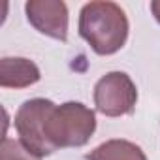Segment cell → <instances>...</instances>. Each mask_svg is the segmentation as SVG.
<instances>
[{
	"instance_id": "1",
	"label": "cell",
	"mask_w": 160,
	"mask_h": 160,
	"mask_svg": "<svg viewBox=\"0 0 160 160\" xmlns=\"http://www.w3.org/2000/svg\"><path fill=\"white\" fill-rule=\"evenodd\" d=\"M128 17L115 2H87L79 12V36L96 55L108 57L121 51L128 40Z\"/></svg>"
},
{
	"instance_id": "2",
	"label": "cell",
	"mask_w": 160,
	"mask_h": 160,
	"mask_svg": "<svg viewBox=\"0 0 160 160\" xmlns=\"http://www.w3.org/2000/svg\"><path fill=\"white\" fill-rule=\"evenodd\" d=\"M94 130L96 115L81 102L55 104L45 119V138L55 151L87 145Z\"/></svg>"
},
{
	"instance_id": "3",
	"label": "cell",
	"mask_w": 160,
	"mask_h": 160,
	"mask_svg": "<svg viewBox=\"0 0 160 160\" xmlns=\"http://www.w3.org/2000/svg\"><path fill=\"white\" fill-rule=\"evenodd\" d=\"M138 104V89L124 72H109L94 85V106L106 117L130 115Z\"/></svg>"
},
{
	"instance_id": "4",
	"label": "cell",
	"mask_w": 160,
	"mask_h": 160,
	"mask_svg": "<svg viewBox=\"0 0 160 160\" xmlns=\"http://www.w3.org/2000/svg\"><path fill=\"white\" fill-rule=\"evenodd\" d=\"M53 108L55 104L47 98H32L23 102L15 113V130L19 134V141L40 158L55 152L45 138V119Z\"/></svg>"
},
{
	"instance_id": "5",
	"label": "cell",
	"mask_w": 160,
	"mask_h": 160,
	"mask_svg": "<svg viewBox=\"0 0 160 160\" xmlns=\"http://www.w3.org/2000/svg\"><path fill=\"white\" fill-rule=\"evenodd\" d=\"M28 23L53 40H68V6L62 0H28L25 4Z\"/></svg>"
},
{
	"instance_id": "6",
	"label": "cell",
	"mask_w": 160,
	"mask_h": 160,
	"mask_svg": "<svg viewBox=\"0 0 160 160\" xmlns=\"http://www.w3.org/2000/svg\"><path fill=\"white\" fill-rule=\"evenodd\" d=\"M40 68L25 57H4L0 60V87L25 89L40 81Z\"/></svg>"
},
{
	"instance_id": "7",
	"label": "cell",
	"mask_w": 160,
	"mask_h": 160,
	"mask_svg": "<svg viewBox=\"0 0 160 160\" xmlns=\"http://www.w3.org/2000/svg\"><path fill=\"white\" fill-rule=\"evenodd\" d=\"M87 160H147L143 149L128 139H108L85 154Z\"/></svg>"
},
{
	"instance_id": "8",
	"label": "cell",
	"mask_w": 160,
	"mask_h": 160,
	"mask_svg": "<svg viewBox=\"0 0 160 160\" xmlns=\"http://www.w3.org/2000/svg\"><path fill=\"white\" fill-rule=\"evenodd\" d=\"M0 158L2 160H42L34 152H30L21 141H15L12 138L2 139V147H0Z\"/></svg>"
},
{
	"instance_id": "9",
	"label": "cell",
	"mask_w": 160,
	"mask_h": 160,
	"mask_svg": "<svg viewBox=\"0 0 160 160\" xmlns=\"http://www.w3.org/2000/svg\"><path fill=\"white\" fill-rule=\"evenodd\" d=\"M151 12H152L154 19L160 23V0H152V2H151Z\"/></svg>"
}]
</instances>
